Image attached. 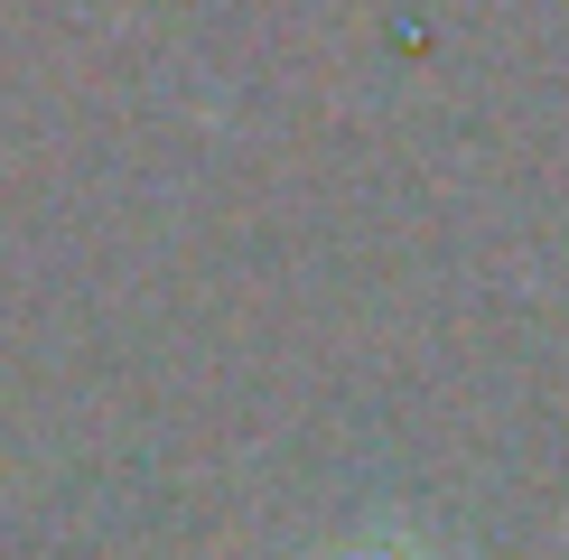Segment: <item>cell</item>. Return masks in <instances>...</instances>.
Returning <instances> with one entry per match:
<instances>
[{
  "instance_id": "obj_1",
  "label": "cell",
  "mask_w": 569,
  "mask_h": 560,
  "mask_svg": "<svg viewBox=\"0 0 569 560\" xmlns=\"http://www.w3.org/2000/svg\"><path fill=\"white\" fill-rule=\"evenodd\" d=\"M318 560H448L430 532H411V523H355V532H337Z\"/></svg>"
}]
</instances>
